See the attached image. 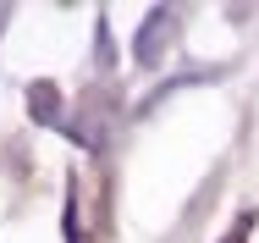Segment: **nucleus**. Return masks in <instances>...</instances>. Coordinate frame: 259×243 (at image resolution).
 I'll return each mask as SVG.
<instances>
[{
  "instance_id": "f03ea898",
  "label": "nucleus",
  "mask_w": 259,
  "mask_h": 243,
  "mask_svg": "<svg viewBox=\"0 0 259 243\" xmlns=\"http://www.w3.org/2000/svg\"><path fill=\"white\" fill-rule=\"evenodd\" d=\"M0 22H6V11H0Z\"/></svg>"
},
{
  "instance_id": "f257e3e1",
  "label": "nucleus",
  "mask_w": 259,
  "mask_h": 243,
  "mask_svg": "<svg viewBox=\"0 0 259 243\" xmlns=\"http://www.w3.org/2000/svg\"><path fill=\"white\" fill-rule=\"evenodd\" d=\"M171 22H177L171 11H149V28H144V33H138V45H133V55H138L144 66H155V61H160V45H165Z\"/></svg>"
}]
</instances>
